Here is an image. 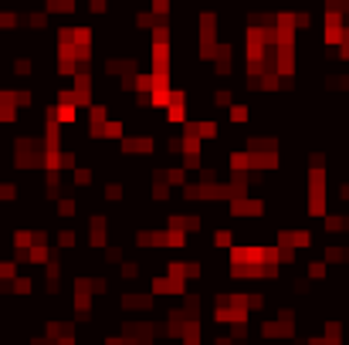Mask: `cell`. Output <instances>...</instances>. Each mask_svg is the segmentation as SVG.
I'll use <instances>...</instances> for the list:
<instances>
[{
  "label": "cell",
  "instance_id": "6da1fadb",
  "mask_svg": "<svg viewBox=\"0 0 349 345\" xmlns=\"http://www.w3.org/2000/svg\"><path fill=\"white\" fill-rule=\"evenodd\" d=\"M231 119H234V122H244V119H248V109H244V105H231Z\"/></svg>",
  "mask_w": 349,
  "mask_h": 345
},
{
  "label": "cell",
  "instance_id": "7a4b0ae2",
  "mask_svg": "<svg viewBox=\"0 0 349 345\" xmlns=\"http://www.w3.org/2000/svg\"><path fill=\"white\" fill-rule=\"evenodd\" d=\"M75 183H78V186H88V183H92V173H88V169H75Z\"/></svg>",
  "mask_w": 349,
  "mask_h": 345
},
{
  "label": "cell",
  "instance_id": "277c9868",
  "mask_svg": "<svg viewBox=\"0 0 349 345\" xmlns=\"http://www.w3.org/2000/svg\"><path fill=\"white\" fill-rule=\"evenodd\" d=\"M0 345H3V342H0Z\"/></svg>",
  "mask_w": 349,
  "mask_h": 345
},
{
  "label": "cell",
  "instance_id": "3957f363",
  "mask_svg": "<svg viewBox=\"0 0 349 345\" xmlns=\"http://www.w3.org/2000/svg\"><path fill=\"white\" fill-rule=\"evenodd\" d=\"M213 102H217V105H231V91H217Z\"/></svg>",
  "mask_w": 349,
  "mask_h": 345
}]
</instances>
